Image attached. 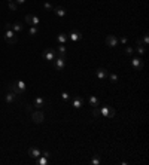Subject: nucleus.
Returning a JSON list of instances; mask_svg holds the SVG:
<instances>
[{
    "instance_id": "393cba45",
    "label": "nucleus",
    "mask_w": 149,
    "mask_h": 165,
    "mask_svg": "<svg viewBox=\"0 0 149 165\" xmlns=\"http://www.w3.org/2000/svg\"><path fill=\"white\" fill-rule=\"evenodd\" d=\"M40 156H42V155H40ZM37 164H39V165H46V164H48V158H45V156L39 158V159H37Z\"/></svg>"
},
{
    "instance_id": "cd10ccee",
    "label": "nucleus",
    "mask_w": 149,
    "mask_h": 165,
    "mask_svg": "<svg viewBox=\"0 0 149 165\" xmlns=\"http://www.w3.org/2000/svg\"><path fill=\"white\" fill-rule=\"evenodd\" d=\"M8 5H9V9L11 11H16V8H18L15 2H8Z\"/></svg>"
},
{
    "instance_id": "423d86ee",
    "label": "nucleus",
    "mask_w": 149,
    "mask_h": 165,
    "mask_svg": "<svg viewBox=\"0 0 149 165\" xmlns=\"http://www.w3.org/2000/svg\"><path fill=\"white\" fill-rule=\"evenodd\" d=\"M26 21L29 22L30 26H34V27H37V26L40 24V19H39V16H36V15H32V14L26 15Z\"/></svg>"
},
{
    "instance_id": "72a5a7b5",
    "label": "nucleus",
    "mask_w": 149,
    "mask_h": 165,
    "mask_svg": "<svg viewBox=\"0 0 149 165\" xmlns=\"http://www.w3.org/2000/svg\"><path fill=\"white\" fill-rule=\"evenodd\" d=\"M42 156H45V158H49V156H51V153H49V152H43V153H40Z\"/></svg>"
},
{
    "instance_id": "c85d7f7f",
    "label": "nucleus",
    "mask_w": 149,
    "mask_h": 165,
    "mask_svg": "<svg viewBox=\"0 0 149 165\" xmlns=\"http://www.w3.org/2000/svg\"><path fill=\"white\" fill-rule=\"evenodd\" d=\"M107 76L110 78V82H112V83H116V82H118V76H116V75L112 73V75H107Z\"/></svg>"
},
{
    "instance_id": "f03ea898",
    "label": "nucleus",
    "mask_w": 149,
    "mask_h": 165,
    "mask_svg": "<svg viewBox=\"0 0 149 165\" xmlns=\"http://www.w3.org/2000/svg\"><path fill=\"white\" fill-rule=\"evenodd\" d=\"M52 64H54V68L57 70V72H61V70H64V67H66V58L55 57L54 61H52Z\"/></svg>"
},
{
    "instance_id": "7ed1b4c3",
    "label": "nucleus",
    "mask_w": 149,
    "mask_h": 165,
    "mask_svg": "<svg viewBox=\"0 0 149 165\" xmlns=\"http://www.w3.org/2000/svg\"><path fill=\"white\" fill-rule=\"evenodd\" d=\"M5 40H6L8 43H11V45L16 43V40H18L16 33H15L14 30H6V31H5Z\"/></svg>"
},
{
    "instance_id": "473e14b6",
    "label": "nucleus",
    "mask_w": 149,
    "mask_h": 165,
    "mask_svg": "<svg viewBox=\"0 0 149 165\" xmlns=\"http://www.w3.org/2000/svg\"><path fill=\"white\" fill-rule=\"evenodd\" d=\"M5 30H12V24H9V22L5 24Z\"/></svg>"
},
{
    "instance_id": "f8f14e48",
    "label": "nucleus",
    "mask_w": 149,
    "mask_h": 165,
    "mask_svg": "<svg viewBox=\"0 0 149 165\" xmlns=\"http://www.w3.org/2000/svg\"><path fill=\"white\" fill-rule=\"evenodd\" d=\"M8 91H11V92H14V94H16V95H21V92H19V89L16 88V83L15 82H11V83H8Z\"/></svg>"
},
{
    "instance_id": "f3484780",
    "label": "nucleus",
    "mask_w": 149,
    "mask_h": 165,
    "mask_svg": "<svg viewBox=\"0 0 149 165\" xmlns=\"http://www.w3.org/2000/svg\"><path fill=\"white\" fill-rule=\"evenodd\" d=\"M15 83H16V88L19 89V92H21V94H24V92H26V89H27V85H26V82H24V80H16Z\"/></svg>"
},
{
    "instance_id": "9d476101",
    "label": "nucleus",
    "mask_w": 149,
    "mask_h": 165,
    "mask_svg": "<svg viewBox=\"0 0 149 165\" xmlns=\"http://www.w3.org/2000/svg\"><path fill=\"white\" fill-rule=\"evenodd\" d=\"M131 64H133L134 70H137V72H140V70L143 68V61L140 58H133L131 60Z\"/></svg>"
},
{
    "instance_id": "f257e3e1",
    "label": "nucleus",
    "mask_w": 149,
    "mask_h": 165,
    "mask_svg": "<svg viewBox=\"0 0 149 165\" xmlns=\"http://www.w3.org/2000/svg\"><path fill=\"white\" fill-rule=\"evenodd\" d=\"M100 115H102V116H105V117H109V119H112V117H115L116 112H115L110 106H105V107H102V109H100Z\"/></svg>"
},
{
    "instance_id": "e433bc0d",
    "label": "nucleus",
    "mask_w": 149,
    "mask_h": 165,
    "mask_svg": "<svg viewBox=\"0 0 149 165\" xmlns=\"http://www.w3.org/2000/svg\"><path fill=\"white\" fill-rule=\"evenodd\" d=\"M8 2H14V0H8Z\"/></svg>"
},
{
    "instance_id": "ddd939ff",
    "label": "nucleus",
    "mask_w": 149,
    "mask_h": 165,
    "mask_svg": "<svg viewBox=\"0 0 149 165\" xmlns=\"http://www.w3.org/2000/svg\"><path fill=\"white\" fill-rule=\"evenodd\" d=\"M16 94H14V92H11V91H8V94H6V97H5V100H6V103H15L16 101Z\"/></svg>"
},
{
    "instance_id": "2f4dec72",
    "label": "nucleus",
    "mask_w": 149,
    "mask_h": 165,
    "mask_svg": "<svg viewBox=\"0 0 149 165\" xmlns=\"http://www.w3.org/2000/svg\"><path fill=\"white\" fill-rule=\"evenodd\" d=\"M61 98H63L64 101H69V98H70V95H69V94H67V92H63V94H61Z\"/></svg>"
},
{
    "instance_id": "c756f323",
    "label": "nucleus",
    "mask_w": 149,
    "mask_h": 165,
    "mask_svg": "<svg viewBox=\"0 0 149 165\" xmlns=\"http://www.w3.org/2000/svg\"><path fill=\"white\" fill-rule=\"evenodd\" d=\"M133 51H134V49H133V48H130V46H125V49H124V52H125L127 55H131V54H133Z\"/></svg>"
},
{
    "instance_id": "2eb2a0df",
    "label": "nucleus",
    "mask_w": 149,
    "mask_h": 165,
    "mask_svg": "<svg viewBox=\"0 0 149 165\" xmlns=\"http://www.w3.org/2000/svg\"><path fill=\"white\" fill-rule=\"evenodd\" d=\"M88 103H90L91 107H98V106H100V100H98L95 95H91V97L88 98Z\"/></svg>"
},
{
    "instance_id": "39448f33",
    "label": "nucleus",
    "mask_w": 149,
    "mask_h": 165,
    "mask_svg": "<svg viewBox=\"0 0 149 165\" xmlns=\"http://www.w3.org/2000/svg\"><path fill=\"white\" fill-rule=\"evenodd\" d=\"M42 57H43V60H46V61H54V58L57 57V54H55L54 49H45V51L42 52Z\"/></svg>"
},
{
    "instance_id": "dca6fc26",
    "label": "nucleus",
    "mask_w": 149,
    "mask_h": 165,
    "mask_svg": "<svg viewBox=\"0 0 149 165\" xmlns=\"http://www.w3.org/2000/svg\"><path fill=\"white\" fill-rule=\"evenodd\" d=\"M136 42H137V45L148 46V43H149V34H148V33H145V34H143V37H142V39H137Z\"/></svg>"
},
{
    "instance_id": "5701e85b",
    "label": "nucleus",
    "mask_w": 149,
    "mask_h": 165,
    "mask_svg": "<svg viewBox=\"0 0 149 165\" xmlns=\"http://www.w3.org/2000/svg\"><path fill=\"white\" fill-rule=\"evenodd\" d=\"M136 51H137V52H139L140 55H143V54H145V51H146V46H143V45H137Z\"/></svg>"
},
{
    "instance_id": "1a4fd4ad",
    "label": "nucleus",
    "mask_w": 149,
    "mask_h": 165,
    "mask_svg": "<svg viewBox=\"0 0 149 165\" xmlns=\"http://www.w3.org/2000/svg\"><path fill=\"white\" fill-rule=\"evenodd\" d=\"M67 37H69L70 40H73V42H78V40H81V39H82V34H81V31H78V30H73Z\"/></svg>"
},
{
    "instance_id": "bb28decb",
    "label": "nucleus",
    "mask_w": 149,
    "mask_h": 165,
    "mask_svg": "<svg viewBox=\"0 0 149 165\" xmlns=\"http://www.w3.org/2000/svg\"><path fill=\"white\" fill-rule=\"evenodd\" d=\"M91 165H100V158H98V156L92 158L91 159Z\"/></svg>"
},
{
    "instance_id": "a878e982",
    "label": "nucleus",
    "mask_w": 149,
    "mask_h": 165,
    "mask_svg": "<svg viewBox=\"0 0 149 165\" xmlns=\"http://www.w3.org/2000/svg\"><path fill=\"white\" fill-rule=\"evenodd\" d=\"M29 33H30L32 36H36V34L39 33V30H37V27H34V26H32V27H30V30H29Z\"/></svg>"
},
{
    "instance_id": "9b49d317",
    "label": "nucleus",
    "mask_w": 149,
    "mask_h": 165,
    "mask_svg": "<svg viewBox=\"0 0 149 165\" xmlns=\"http://www.w3.org/2000/svg\"><path fill=\"white\" fill-rule=\"evenodd\" d=\"M55 54H57V57H60V58H66V55H67L66 46H64V45H60L58 48H57V51H55Z\"/></svg>"
},
{
    "instance_id": "6e6552de",
    "label": "nucleus",
    "mask_w": 149,
    "mask_h": 165,
    "mask_svg": "<svg viewBox=\"0 0 149 165\" xmlns=\"http://www.w3.org/2000/svg\"><path fill=\"white\" fill-rule=\"evenodd\" d=\"M106 45L109 46V48H115V46L118 45V39H116V36L109 34V36L106 37Z\"/></svg>"
},
{
    "instance_id": "a211bd4d",
    "label": "nucleus",
    "mask_w": 149,
    "mask_h": 165,
    "mask_svg": "<svg viewBox=\"0 0 149 165\" xmlns=\"http://www.w3.org/2000/svg\"><path fill=\"white\" fill-rule=\"evenodd\" d=\"M52 11H54V14H55L57 16H60V18H63V16L66 15V9L61 8V6H57V8H54Z\"/></svg>"
},
{
    "instance_id": "7c9ffc66",
    "label": "nucleus",
    "mask_w": 149,
    "mask_h": 165,
    "mask_svg": "<svg viewBox=\"0 0 149 165\" xmlns=\"http://www.w3.org/2000/svg\"><path fill=\"white\" fill-rule=\"evenodd\" d=\"M43 8H45L46 11H52V9H54V8H52V5H51V3H48V2H46V3H43Z\"/></svg>"
},
{
    "instance_id": "4468645a",
    "label": "nucleus",
    "mask_w": 149,
    "mask_h": 165,
    "mask_svg": "<svg viewBox=\"0 0 149 165\" xmlns=\"http://www.w3.org/2000/svg\"><path fill=\"white\" fill-rule=\"evenodd\" d=\"M82 104H84V100L79 95H74V98H73V107L74 109H79V107H82Z\"/></svg>"
},
{
    "instance_id": "c9c22d12",
    "label": "nucleus",
    "mask_w": 149,
    "mask_h": 165,
    "mask_svg": "<svg viewBox=\"0 0 149 165\" xmlns=\"http://www.w3.org/2000/svg\"><path fill=\"white\" fill-rule=\"evenodd\" d=\"M16 3H19V5H22V3H26V0H15Z\"/></svg>"
},
{
    "instance_id": "f704fd0d",
    "label": "nucleus",
    "mask_w": 149,
    "mask_h": 165,
    "mask_svg": "<svg viewBox=\"0 0 149 165\" xmlns=\"http://www.w3.org/2000/svg\"><path fill=\"white\" fill-rule=\"evenodd\" d=\"M121 43L125 45V43H127V37H121Z\"/></svg>"
},
{
    "instance_id": "4be33fe9",
    "label": "nucleus",
    "mask_w": 149,
    "mask_h": 165,
    "mask_svg": "<svg viewBox=\"0 0 149 165\" xmlns=\"http://www.w3.org/2000/svg\"><path fill=\"white\" fill-rule=\"evenodd\" d=\"M12 30H14L15 33L22 31V24H21V22H14V24H12Z\"/></svg>"
},
{
    "instance_id": "aec40b11",
    "label": "nucleus",
    "mask_w": 149,
    "mask_h": 165,
    "mask_svg": "<svg viewBox=\"0 0 149 165\" xmlns=\"http://www.w3.org/2000/svg\"><path fill=\"white\" fill-rule=\"evenodd\" d=\"M67 40H69V37H67V34H64V33H61V34L57 36V42H60L61 45H64Z\"/></svg>"
},
{
    "instance_id": "b1692460",
    "label": "nucleus",
    "mask_w": 149,
    "mask_h": 165,
    "mask_svg": "<svg viewBox=\"0 0 149 165\" xmlns=\"http://www.w3.org/2000/svg\"><path fill=\"white\" fill-rule=\"evenodd\" d=\"M92 116L94 117H100L102 115H100V109L98 107H92Z\"/></svg>"
},
{
    "instance_id": "6ab92c4d",
    "label": "nucleus",
    "mask_w": 149,
    "mask_h": 165,
    "mask_svg": "<svg viewBox=\"0 0 149 165\" xmlns=\"http://www.w3.org/2000/svg\"><path fill=\"white\" fill-rule=\"evenodd\" d=\"M29 155H30L32 158H39V156H40V150H39L37 147H30V149H29Z\"/></svg>"
},
{
    "instance_id": "0eeeda50",
    "label": "nucleus",
    "mask_w": 149,
    "mask_h": 165,
    "mask_svg": "<svg viewBox=\"0 0 149 165\" xmlns=\"http://www.w3.org/2000/svg\"><path fill=\"white\" fill-rule=\"evenodd\" d=\"M95 75H97V78L100 79V80H103V79H106V78H107V75H109V73H107V70H106L105 67H98V68H97V72H95Z\"/></svg>"
},
{
    "instance_id": "412c9836",
    "label": "nucleus",
    "mask_w": 149,
    "mask_h": 165,
    "mask_svg": "<svg viewBox=\"0 0 149 165\" xmlns=\"http://www.w3.org/2000/svg\"><path fill=\"white\" fill-rule=\"evenodd\" d=\"M45 106V100L42 98V97H36V100H34V107H43Z\"/></svg>"
},
{
    "instance_id": "20e7f679",
    "label": "nucleus",
    "mask_w": 149,
    "mask_h": 165,
    "mask_svg": "<svg viewBox=\"0 0 149 165\" xmlns=\"http://www.w3.org/2000/svg\"><path fill=\"white\" fill-rule=\"evenodd\" d=\"M32 119H33L34 124H42L43 119H45V115H43V112H40V110L33 112V113H32Z\"/></svg>"
}]
</instances>
